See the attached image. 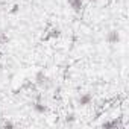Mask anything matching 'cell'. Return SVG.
I'll list each match as a JSON object with an SVG mask.
<instances>
[{
    "instance_id": "obj_1",
    "label": "cell",
    "mask_w": 129,
    "mask_h": 129,
    "mask_svg": "<svg viewBox=\"0 0 129 129\" xmlns=\"http://www.w3.org/2000/svg\"><path fill=\"white\" fill-rule=\"evenodd\" d=\"M35 84L40 85V87H49V85H50V79L46 76L44 72H38V73L35 75Z\"/></svg>"
},
{
    "instance_id": "obj_2",
    "label": "cell",
    "mask_w": 129,
    "mask_h": 129,
    "mask_svg": "<svg viewBox=\"0 0 129 129\" xmlns=\"http://www.w3.org/2000/svg\"><path fill=\"white\" fill-rule=\"evenodd\" d=\"M91 102H93V94H91V93H84V94H81L79 99H78V103H79L81 106H88Z\"/></svg>"
},
{
    "instance_id": "obj_3",
    "label": "cell",
    "mask_w": 129,
    "mask_h": 129,
    "mask_svg": "<svg viewBox=\"0 0 129 129\" xmlns=\"http://www.w3.org/2000/svg\"><path fill=\"white\" fill-rule=\"evenodd\" d=\"M106 41H108L109 44H117V43L120 41V34H118V30H115V29L109 30L108 35H106Z\"/></svg>"
},
{
    "instance_id": "obj_4",
    "label": "cell",
    "mask_w": 129,
    "mask_h": 129,
    "mask_svg": "<svg viewBox=\"0 0 129 129\" xmlns=\"http://www.w3.org/2000/svg\"><path fill=\"white\" fill-rule=\"evenodd\" d=\"M67 2H69V5L75 9V11H81L82 9V6H84V2H85V0H67Z\"/></svg>"
},
{
    "instance_id": "obj_5",
    "label": "cell",
    "mask_w": 129,
    "mask_h": 129,
    "mask_svg": "<svg viewBox=\"0 0 129 129\" xmlns=\"http://www.w3.org/2000/svg\"><path fill=\"white\" fill-rule=\"evenodd\" d=\"M34 111H35L37 114H44V112L47 111V106H46L43 102H40V100H38V102H35V103H34Z\"/></svg>"
},
{
    "instance_id": "obj_6",
    "label": "cell",
    "mask_w": 129,
    "mask_h": 129,
    "mask_svg": "<svg viewBox=\"0 0 129 129\" xmlns=\"http://www.w3.org/2000/svg\"><path fill=\"white\" fill-rule=\"evenodd\" d=\"M102 126H103V127H106V129H111V127H120V123H118V120H112V121L103 123Z\"/></svg>"
},
{
    "instance_id": "obj_7",
    "label": "cell",
    "mask_w": 129,
    "mask_h": 129,
    "mask_svg": "<svg viewBox=\"0 0 129 129\" xmlns=\"http://www.w3.org/2000/svg\"><path fill=\"white\" fill-rule=\"evenodd\" d=\"M59 34H61V30L59 29H52V34H50V37H59Z\"/></svg>"
},
{
    "instance_id": "obj_8",
    "label": "cell",
    "mask_w": 129,
    "mask_h": 129,
    "mask_svg": "<svg viewBox=\"0 0 129 129\" xmlns=\"http://www.w3.org/2000/svg\"><path fill=\"white\" fill-rule=\"evenodd\" d=\"M75 121V114H69L67 115V123H73Z\"/></svg>"
},
{
    "instance_id": "obj_9",
    "label": "cell",
    "mask_w": 129,
    "mask_h": 129,
    "mask_svg": "<svg viewBox=\"0 0 129 129\" xmlns=\"http://www.w3.org/2000/svg\"><path fill=\"white\" fill-rule=\"evenodd\" d=\"M18 9H20V6H18V5H14V6H12V9H11V14H17V12H18Z\"/></svg>"
},
{
    "instance_id": "obj_10",
    "label": "cell",
    "mask_w": 129,
    "mask_h": 129,
    "mask_svg": "<svg viewBox=\"0 0 129 129\" xmlns=\"http://www.w3.org/2000/svg\"><path fill=\"white\" fill-rule=\"evenodd\" d=\"M3 126H5V127H14V123H11V121H5Z\"/></svg>"
},
{
    "instance_id": "obj_11",
    "label": "cell",
    "mask_w": 129,
    "mask_h": 129,
    "mask_svg": "<svg viewBox=\"0 0 129 129\" xmlns=\"http://www.w3.org/2000/svg\"><path fill=\"white\" fill-rule=\"evenodd\" d=\"M87 2H90V3H96L97 0H87Z\"/></svg>"
}]
</instances>
